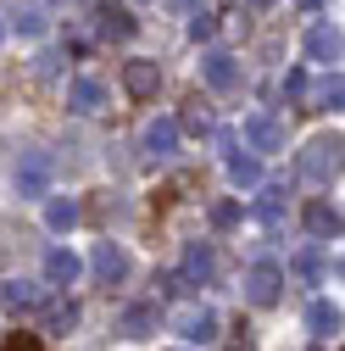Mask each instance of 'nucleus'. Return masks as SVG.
Here are the masks:
<instances>
[{"label":"nucleus","instance_id":"nucleus-1","mask_svg":"<svg viewBox=\"0 0 345 351\" xmlns=\"http://www.w3.org/2000/svg\"><path fill=\"white\" fill-rule=\"evenodd\" d=\"M245 145H251L256 156H273V151H284V123H279L273 112H256V117H245Z\"/></svg>","mask_w":345,"mask_h":351},{"label":"nucleus","instance_id":"nucleus-2","mask_svg":"<svg viewBox=\"0 0 345 351\" xmlns=\"http://www.w3.org/2000/svg\"><path fill=\"white\" fill-rule=\"evenodd\" d=\"M284 295V274L273 268V262H256V268L245 274V301L251 306H273Z\"/></svg>","mask_w":345,"mask_h":351},{"label":"nucleus","instance_id":"nucleus-3","mask_svg":"<svg viewBox=\"0 0 345 351\" xmlns=\"http://www.w3.org/2000/svg\"><path fill=\"white\" fill-rule=\"evenodd\" d=\"M301 173L318 179V184H329L334 173H340V134H334V140H312L307 156H301Z\"/></svg>","mask_w":345,"mask_h":351},{"label":"nucleus","instance_id":"nucleus-4","mask_svg":"<svg viewBox=\"0 0 345 351\" xmlns=\"http://www.w3.org/2000/svg\"><path fill=\"white\" fill-rule=\"evenodd\" d=\"M172 329H179L184 340H218V313H212V306H179V313H172Z\"/></svg>","mask_w":345,"mask_h":351},{"label":"nucleus","instance_id":"nucleus-5","mask_svg":"<svg viewBox=\"0 0 345 351\" xmlns=\"http://www.w3.org/2000/svg\"><path fill=\"white\" fill-rule=\"evenodd\" d=\"M184 285H218V251H212L206 240L201 245H190L184 251V274H179Z\"/></svg>","mask_w":345,"mask_h":351},{"label":"nucleus","instance_id":"nucleus-6","mask_svg":"<svg viewBox=\"0 0 345 351\" xmlns=\"http://www.w3.org/2000/svg\"><path fill=\"white\" fill-rule=\"evenodd\" d=\"M123 90L134 95V101H151V95L162 90V67H156V62H128V67H123Z\"/></svg>","mask_w":345,"mask_h":351},{"label":"nucleus","instance_id":"nucleus-7","mask_svg":"<svg viewBox=\"0 0 345 351\" xmlns=\"http://www.w3.org/2000/svg\"><path fill=\"white\" fill-rule=\"evenodd\" d=\"M201 78L212 84V90H234V84H240V67H234L229 51H206V56H201Z\"/></svg>","mask_w":345,"mask_h":351},{"label":"nucleus","instance_id":"nucleus-8","mask_svg":"<svg viewBox=\"0 0 345 351\" xmlns=\"http://www.w3.org/2000/svg\"><path fill=\"white\" fill-rule=\"evenodd\" d=\"M307 56H312V62H323V67H334V62H340V28L312 23V28H307Z\"/></svg>","mask_w":345,"mask_h":351},{"label":"nucleus","instance_id":"nucleus-9","mask_svg":"<svg viewBox=\"0 0 345 351\" xmlns=\"http://www.w3.org/2000/svg\"><path fill=\"white\" fill-rule=\"evenodd\" d=\"M67 106H73L78 117L101 112V106H106V90H101V78H73V84H67Z\"/></svg>","mask_w":345,"mask_h":351},{"label":"nucleus","instance_id":"nucleus-10","mask_svg":"<svg viewBox=\"0 0 345 351\" xmlns=\"http://www.w3.org/2000/svg\"><path fill=\"white\" fill-rule=\"evenodd\" d=\"M45 184H51V156H39V151L23 156L17 162V190L23 195H45Z\"/></svg>","mask_w":345,"mask_h":351},{"label":"nucleus","instance_id":"nucleus-11","mask_svg":"<svg viewBox=\"0 0 345 351\" xmlns=\"http://www.w3.org/2000/svg\"><path fill=\"white\" fill-rule=\"evenodd\" d=\"M78 274H84V262H78V256H73L67 245H56V251L45 256V285H56V290H67V285H73Z\"/></svg>","mask_w":345,"mask_h":351},{"label":"nucleus","instance_id":"nucleus-12","mask_svg":"<svg viewBox=\"0 0 345 351\" xmlns=\"http://www.w3.org/2000/svg\"><path fill=\"white\" fill-rule=\"evenodd\" d=\"M301 101H307V112H340V101H345V84H340V67L318 84V90H307V95H301Z\"/></svg>","mask_w":345,"mask_h":351},{"label":"nucleus","instance_id":"nucleus-13","mask_svg":"<svg viewBox=\"0 0 345 351\" xmlns=\"http://www.w3.org/2000/svg\"><path fill=\"white\" fill-rule=\"evenodd\" d=\"M90 262H95V279H106V285H117V279L128 274V256H123V245H112V240H101Z\"/></svg>","mask_w":345,"mask_h":351},{"label":"nucleus","instance_id":"nucleus-14","mask_svg":"<svg viewBox=\"0 0 345 351\" xmlns=\"http://www.w3.org/2000/svg\"><path fill=\"white\" fill-rule=\"evenodd\" d=\"M39 306V290L23 285V279H0V313H34Z\"/></svg>","mask_w":345,"mask_h":351},{"label":"nucleus","instance_id":"nucleus-15","mask_svg":"<svg viewBox=\"0 0 345 351\" xmlns=\"http://www.w3.org/2000/svg\"><path fill=\"white\" fill-rule=\"evenodd\" d=\"M145 151L162 162V156H172V151H179V123H172V117H156L151 128H145Z\"/></svg>","mask_w":345,"mask_h":351},{"label":"nucleus","instance_id":"nucleus-16","mask_svg":"<svg viewBox=\"0 0 345 351\" xmlns=\"http://www.w3.org/2000/svg\"><path fill=\"white\" fill-rule=\"evenodd\" d=\"M307 229H312L318 240H340V206L312 201V206H307Z\"/></svg>","mask_w":345,"mask_h":351},{"label":"nucleus","instance_id":"nucleus-17","mask_svg":"<svg viewBox=\"0 0 345 351\" xmlns=\"http://www.w3.org/2000/svg\"><path fill=\"white\" fill-rule=\"evenodd\" d=\"M307 329H312L318 340H329V335L340 329V306H334V301H312V306H307Z\"/></svg>","mask_w":345,"mask_h":351},{"label":"nucleus","instance_id":"nucleus-18","mask_svg":"<svg viewBox=\"0 0 345 351\" xmlns=\"http://www.w3.org/2000/svg\"><path fill=\"white\" fill-rule=\"evenodd\" d=\"M229 179L240 184V190H256V184H262V162H256V156H229Z\"/></svg>","mask_w":345,"mask_h":351},{"label":"nucleus","instance_id":"nucleus-19","mask_svg":"<svg viewBox=\"0 0 345 351\" xmlns=\"http://www.w3.org/2000/svg\"><path fill=\"white\" fill-rule=\"evenodd\" d=\"M45 223H51V229H62V234H67V229H73V223H78V201H67V195H56V201H51V206H45Z\"/></svg>","mask_w":345,"mask_h":351},{"label":"nucleus","instance_id":"nucleus-20","mask_svg":"<svg viewBox=\"0 0 345 351\" xmlns=\"http://www.w3.org/2000/svg\"><path fill=\"white\" fill-rule=\"evenodd\" d=\"M156 329V306H128V313H123V335H151Z\"/></svg>","mask_w":345,"mask_h":351},{"label":"nucleus","instance_id":"nucleus-21","mask_svg":"<svg viewBox=\"0 0 345 351\" xmlns=\"http://www.w3.org/2000/svg\"><path fill=\"white\" fill-rule=\"evenodd\" d=\"M78 324V306L73 301H56V306H45V329H56V335H67Z\"/></svg>","mask_w":345,"mask_h":351},{"label":"nucleus","instance_id":"nucleus-22","mask_svg":"<svg viewBox=\"0 0 345 351\" xmlns=\"http://www.w3.org/2000/svg\"><path fill=\"white\" fill-rule=\"evenodd\" d=\"M101 34L106 39H128V34H134V17H128V12H101Z\"/></svg>","mask_w":345,"mask_h":351},{"label":"nucleus","instance_id":"nucleus-23","mask_svg":"<svg viewBox=\"0 0 345 351\" xmlns=\"http://www.w3.org/2000/svg\"><path fill=\"white\" fill-rule=\"evenodd\" d=\"M179 128H190V134H206V128H212V112H206L201 101H190V106H184V123H179Z\"/></svg>","mask_w":345,"mask_h":351},{"label":"nucleus","instance_id":"nucleus-24","mask_svg":"<svg viewBox=\"0 0 345 351\" xmlns=\"http://www.w3.org/2000/svg\"><path fill=\"white\" fill-rule=\"evenodd\" d=\"M240 223V201H218L212 206V229H234Z\"/></svg>","mask_w":345,"mask_h":351},{"label":"nucleus","instance_id":"nucleus-25","mask_svg":"<svg viewBox=\"0 0 345 351\" xmlns=\"http://www.w3.org/2000/svg\"><path fill=\"white\" fill-rule=\"evenodd\" d=\"M256 217H262V223H279V217H284V201H279V190H268L262 201H256Z\"/></svg>","mask_w":345,"mask_h":351},{"label":"nucleus","instance_id":"nucleus-26","mask_svg":"<svg viewBox=\"0 0 345 351\" xmlns=\"http://www.w3.org/2000/svg\"><path fill=\"white\" fill-rule=\"evenodd\" d=\"M212 34H218V23H212V12H195V17H190V39H212Z\"/></svg>","mask_w":345,"mask_h":351},{"label":"nucleus","instance_id":"nucleus-27","mask_svg":"<svg viewBox=\"0 0 345 351\" xmlns=\"http://www.w3.org/2000/svg\"><path fill=\"white\" fill-rule=\"evenodd\" d=\"M284 95H290V101L307 95V73H301V67H290V73H284Z\"/></svg>","mask_w":345,"mask_h":351},{"label":"nucleus","instance_id":"nucleus-28","mask_svg":"<svg viewBox=\"0 0 345 351\" xmlns=\"http://www.w3.org/2000/svg\"><path fill=\"white\" fill-rule=\"evenodd\" d=\"M295 274H301V279H318V251H301V256H295Z\"/></svg>","mask_w":345,"mask_h":351},{"label":"nucleus","instance_id":"nucleus-29","mask_svg":"<svg viewBox=\"0 0 345 351\" xmlns=\"http://www.w3.org/2000/svg\"><path fill=\"white\" fill-rule=\"evenodd\" d=\"M17 28H23V34H39V28H45V17H39V12H23Z\"/></svg>","mask_w":345,"mask_h":351},{"label":"nucleus","instance_id":"nucleus-30","mask_svg":"<svg viewBox=\"0 0 345 351\" xmlns=\"http://www.w3.org/2000/svg\"><path fill=\"white\" fill-rule=\"evenodd\" d=\"M6 351H45V346H39V340H34V335H23V340H12V346H6Z\"/></svg>","mask_w":345,"mask_h":351},{"label":"nucleus","instance_id":"nucleus-31","mask_svg":"<svg viewBox=\"0 0 345 351\" xmlns=\"http://www.w3.org/2000/svg\"><path fill=\"white\" fill-rule=\"evenodd\" d=\"M295 6H307V12H318V6H323V0H295Z\"/></svg>","mask_w":345,"mask_h":351},{"label":"nucleus","instance_id":"nucleus-32","mask_svg":"<svg viewBox=\"0 0 345 351\" xmlns=\"http://www.w3.org/2000/svg\"><path fill=\"white\" fill-rule=\"evenodd\" d=\"M229 351H251V340H234V346H229Z\"/></svg>","mask_w":345,"mask_h":351},{"label":"nucleus","instance_id":"nucleus-33","mask_svg":"<svg viewBox=\"0 0 345 351\" xmlns=\"http://www.w3.org/2000/svg\"><path fill=\"white\" fill-rule=\"evenodd\" d=\"M251 6H256V12H262V6H273V0H251Z\"/></svg>","mask_w":345,"mask_h":351}]
</instances>
